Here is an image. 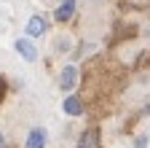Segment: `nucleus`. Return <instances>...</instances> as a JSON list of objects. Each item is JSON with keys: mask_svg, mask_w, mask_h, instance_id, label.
<instances>
[{"mask_svg": "<svg viewBox=\"0 0 150 148\" xmlns=\"http://www.w3.org/2000/svg\"><path fill=\"white\" fill-rule=\"evenodd\" d=\"M43 145H46V132L43 129H32L27 135V145L24 148H43Z\"/></svg>", "mask_w": 150, "mask_h": 148, "instance_id": "obj_5", "label": "nucleus"}, {"mask_svg": "<svg viewBox=\"0 0 150 148\" xmlns=\"http://www.w3.org/2000/svg\"><path fill=\"white\" fill-rule=\"evenodd\" d=\"M43 32H46V19H43V16H30V22H27V35H30V38H40Z\"/></svg>", "mask_w": 150, "mask_h": 148, "instance_id": "obj_3", "label": "nucleus"}, {"mask_svg": "<svg viewBox=\"0 0 150 148\" xmlns=\"http://www.w3.org/2000/svg\"><path fill=\"white\" fill-rule=\"evenodd\" d=\"M81 110H83L81 97H67V100H64V113H70V116H78Z\"/></svg>", "mask_w": 150, "mask_h": 148, "instance_id": "obj_6", "label": "nucleus"}, {"mask_svg": "<svg viewBox=\"0 0 150 148\" xmlns=\"http://www.w3.org/2000/svg\"><path fill=\"white\" fill-rule=\"evenodd\" d=\"M16 51L22 54V59H27V62H35L38 59V49L30 43V38H19L16 41Z\"/></svg>", "mask_w": 150, "mask_h": 148, "instance_id": "obj_1", "label": "nucleus"}, {"mask_svg": "<svg viewBox=\"0 0 150 148\" xmlns=\"http://www.w3.org/2000/svg\"><path fill=\"white\" fill-rule=\"evenodd\" d=\"M3 94H6V81L0 78V100H3Z\"/></svg>", "mask_w": 150, "mask_h": 148, "instance_id": "obj_9", "label": "nucleus"}, {"mask_svg": "<svg viewBox=\"0 0 150 148\" xmlns=\"http://www.w3.org/2000/svg\"><path fill=\"white\" fill-rule=\"evenodd\" d=\"M72 14H75V0H64V3L56 8L54 16H56L59 22H67V19H72Z\"/></svg>", "mask_w": 150, "mask_h": 148, "instance_id": "obj_4", "label": "nucleus"}, {"mask_svg": "<svg viewBox=\"0 0 150 148\" xmlns=\"http://www.w3.org/2000/svg\"><path fill=\"white\" fill-rule=\"evenodd\" d=\"M147 145V137H137V148H145Z\"/></svg>", "mask_w": 150, "mask_h": 148, "instance_id": "obj_8", "label": "nucleus"}, {"mask_svg": "<svg viewBox=\"0 0 150 148\" xmlns=\"http://www.w3.org/2000/svg\"><path fill=\"white\" fill-rule=\"evenodd\" d=\"M97 135H99L97 129H86L81 143H78V148H94V145H97Z\"/></svg>", "mask_w": 150, "mask_h": 148, "instance_id": "obj_7", "label": "nucleus"}, {"mask_svg": "<svg viewBox=\"0 0 150 148\" xmlns=\"http://www.w3.org/2000/svg\"><path fill=\"white\" fill-rule=\"evenodd\" d=\"M0 148H3V137H0Z\"/></svg>", "mask_w": 150, "mask_h": 148, "instance_id": "obj_10", "label": "nucleus"}, {"mask_svg": "<svg viewBox=\"0 0 150 148\" xmlns=\"http://www.w3.org/2000/svg\"><path fill=\"white\" fill-rule=\"evenodd\" d=\"M75 81H78V70H75L72 65H67V67L62 70V76H59V89H64V92H72Z\"/></svg>", "mask_w": 150, "mask_h": 148, "instance_id": "obj_2", "label": "nucleus"}]
</instances>
